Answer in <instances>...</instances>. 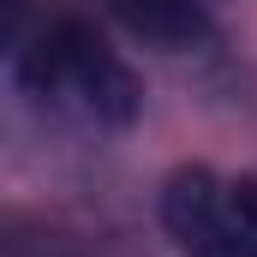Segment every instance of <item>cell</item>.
<instances>
[{"label":"cell","instance_id":"6da1fadb","mask_svg":"<svg viewBox=\"0 0 257 257\" xmlns=\"http://www.w3.org/2000/svg\"><path fill=\"white\" fill-rule=\"evenodd\" d=\"M12 78L30 102L78 108L84 120H102V126H132L144 108V90L126 72V60H114L108 42L96 30H84L78 18L36 24L12 48Z\"/></svg>","mask_w":257,"mask_h":257},{"label":"cell","instance_id":"7a4b0ae2","mask_svg":"<svg viewBox=\"0 0 257 257\" xmlns=\"http://www.w3.org/2000/svg\"><path fill=\"white\" fill-rule=\"evenodd\" d=\"M162 221L186 257H257V180L180 168L162 186Z\"/></svg>","mask_w":257,"mask_h":257},{"label":"cell","instance_id":"3957f363","mask_svg":"<svg viewBox=\"0 0 257 257\" xmlns=\"http://www.w3.org/2000/svg\"><path fill=\"white\" fill-rule=\"evenodd\" d=\"M114 6V18L126 24L138 42H150V48H197L203 36H209V12H203V0H108Z\"/></svg>","mask_w":257,"mask_h":257}]
</instances>
